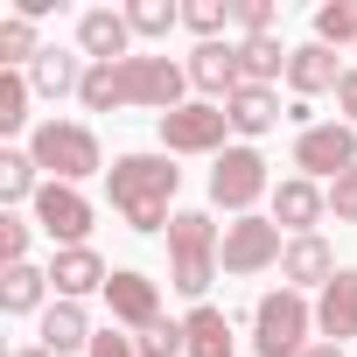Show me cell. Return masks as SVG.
<instances>
[{"label": "cell", "mask_w": 357, "mask_h": 357, "mask_svg": "<svg viewBox=\"0 0 357 357\" xmlns=\"http://www.w3.org/2000/svg\"><path fill=\"white\" fill-rule=\"evenodd\" d=\"M175 197H183V168H175V154H161V147L112 154V168H105V204H112V218H119L126 231H140V238L168 231Z\"/></svg>", "instance_id": "1"}, {"label": "cell", "mask_w": 357, "mask_h": 357, "mask_svg": "<svg viewBox=\"0 0 357 357\" xmlns=\"http://www.w3.org/2000/svg\"><path fill=\"white\" fill-rule=\"evenodd\" d=\"M218 252H225V225H218L211 211H175V218H168V287L183 294V301L204 308L211 280L225 273Z\"/></svg>", "instance_id": "2"}, {"label": "cell", "mask_w": 357, "mask_h": 357, "mask_svg": "<svg viewBox=\"0 0 357 357\" xmlns=\"http://www.w3.org/2000/svg\"><path fill=\"white\" fill-rule=\"evenodd\" d=\"M29 154H36V168L50 175V183H70V190H84L91 175H105V147H98V133L84 126V119H36V133L22 140Z\"/></svg>", "instance_id": "3"}, {"label": "cell", "mask_w": 357, "mask_h": 357, "mask_svg": "<svg viewBox=\"0 0 357 357\" xmlns=\"http://www.w3.org/2000/svg\"><path fill=\"white\" fill-rule=\"evenodd\" d=\"M315 343V301L301 287H266L252 301V350L259 357H301Z\"/></svg>", "instance_id": "4"}, {"label": "cell", "mask_w": 357, "mask_h": 357, "mask_svg": "<svg viewBox=\"0 0 357 357\" xmlns=\"http://www.w3.org/2000/svg\"><path fill=\"white\" fill-rule=\"evenodd\" d=\"M211 204L231 211V218H252L259 204H273V161L245 140H231L218 161H211Z\"/></svg>", "instance_id": "5"}, {"label": "cell", "mask_w": 357, "mask_h": 357, "mask_svg": "<svg viewBox=\"0 0 357 357\" xmlns=\"http://www.w3.org/2000/svg\"><path fill=\"white\" fill-rule=\"evenodd\" d=\"M197 91H190V70L175 63V56H126L119 63V105H140V112H175V105H190Z\"/></svg>", "instance_id": "6"}, {"label": "cell", "mask_w": 357, "mask_h": 357, "mask_svg": "<svg viewBox=\"0 0 357 357\" xmlns=\"http://www.w3.org/2000/svg\"><path fill=\"white\" fill-rule=\"evenodd\" d=\"M154 133H161V154H211V161H218V154L231 147V119H225V105H211V98H190V105L161 112Z\"/></svg>", "instance_id": "7"}, {"label": "cell", "mask_w": 357, "mask_h": 357, "mask_svg": "<svg viewBox=\"0 0 357 357\" xmlns=\"http://www.w3.org/2000/svg\"><path fill=\"white\" fill-rule=\"evenodd\" d=\"M343 168H357V126L350 119H315L308 133H294V175L329 190Z\"/></svg>", "instance_id": "8"}, {"label": "cell", "mask_w": 357, "mask_h": 357, "mask_svg": "<svg viewBox=\"0 0 357 357\" xmlns=\"http://www.w3.org/2000/svg\"><path fill=\"white\" fill-rule=\"evenodd\" d=\"M29 218H36V231L63 252V245H91V225H98V204L84 197V190H70V183H43V197L29 204Z\"/></svg>", "instance_id": "9"}, {"label": "cell", "mask_w": 357, "mask_h": 357, "mask_svg": "<svg viewBox=\"0 0 357 357\" xmlns=\"http://www.w3.org/2000/svg\"><path fill=\"white\" fill-rule=\"evenodd\" d=\"M280 252H287V231L266 218V211H252V218H231L225 225V273L231 280H252V273H266V266H280Z\"/></svg>", "instance_id": "10"}, {"label": "cell", "mask_w": 357, "mask_h": 357, "mask_svg": "<svg viewBox=\"0 0 357 357\" xmlns=\"http://www.w3.org/2000/svg\"><path fill=\"white\" fill-rule=\"evenodd\" d=\"M105 308H112V329L140 336V329L161 322V280H147L140 266H112V280H105Z\"/></svg>", "instance_id": "11"}, {"label": "cell", "mask_w": 357, "mask_h": 357, "mask_svg": "<svg viewBox=\"0 0 357 357\" xmlns=\"http://www.w3.org/2000/svg\"><path fill=\"white\" fill-rule=\"evenodd\" d=\"M266 218H273L287 238H308V231H322V218H329V190H322V183H308V175H280Z\"/></svg>", "instance_id": "12"}, {"label": "cell", "mask_w": 357, "mask_h": 357, "mask_svg": "<svg viewBox=\"0 0 357 357\" xmlns=\"http://www.w3.org/2000/svg\"><path fill=\"white\" fill-rule=\"evenodd\" d=\"M77 56L84 63H126V56H140V43L126 29V8H84L77 15Z\"/></svg>", "instance_id": "13"}, {"label": "cell", "mask_w": 357, "mask_h": 357, "mask_svg": "<svg viewBox=\"0 0 357 357\" xmlns=\"http://www.w3.org/2000/svg\"><path fill=\"white\" fill-rule=\"evenodd\" d=\"M105 280H112V266H105V252L98 245H63V252H50V287H56V301H105Z\"/></svg>", "instance_id": "14"}, {"label": "cell", "mask_w": 357, "mask_h": 357, "mask_svg": "<svg viewBox=\"0 0 357 357\" xmlns=\"http://www.w3.org/2000/svg\"><path fill=\"white\" fill-rule=\"evenodd\" d=\"M225 119H231V140L259 147V140L287 119V105H280V91H273V84H238V91L225 98Z\"/></svg>", "instance_id": "15"}, {"label": "cell", "mask_w": 357, "mask_h": 357, "mask_svg": "<svg viewBox=\"0 0 357 357\" xmlns=\"http://www.w3.org/2000/svg\"><path fill=\"white\" fill-rule=\"evenodd\" d=\"M183 70H190V91H197V98L225 105V98L238 91V43H197V50L183 56Z\"/></svg>", "instance_id": "16"}, {"label": "cell", "mask_w": 357, "mask_h": 357, "mask_svg": "<svg viewBox=\"0 0 357 357\" xmlns=\"http://www.w3.org/2000/svg\"><path fill=\"white\" fill-rule=\"evenodd\" d=\"M336 273H343V266H336V252H329V238H322V231H308V238H287V252H280V287L322 294Z\"/></svg>", "instance_id": "17"}, {"label": "cell", "mask_w": 357, "mask_h": 357, "mask_svg": "<svg viewBox=\"0 0 357 357\" xmlns=\"http://www.w3.org/2000/svg\"><path fill=\"white\" fill-rule=\"evenodd\" d=\"M343 70H350V63H343L336 50H322V43L308 36V43H294V56H287V91H294V98L308 105V98L336 91V84H343Z\"/></svg>", "instance_id": "18"}, {"label": "cell", "mask_w": 357, "mask_h": 357, "mask_svg": "<svg viewBox=\"0 0 357 357\" xmlns=\"http://www.w3.org/2000/svg\"><path fill=\"white\" fill-rule=\"evenodd\" d=\"M91 336H98V329H91V308H84V301H50L43 322H36V343H43L50 357H84Z\"/></svg>", "instance_id": "19"}, {"label": "cell", "mask_w": 357, "mask_h": 357, "mask_svg": "<svg viewBox=\"0 0 357 357\" xmlns=\"http://www.w3.org/2000/svg\"><path fill=\"white\" fill-rule=\"evenodd\" d=\"M315 336L322 343H357V266H343L322 294H315Z\"/></svg>", "instance_id": "20"}, {"label": "cell", "mask_w": 357, "mask_h": 357, "mask_svg": "<svg viewBox=\"0 0 357 357\" xmlns=\"http://www.w3.org/2000/svg\"><path fill=\"white\" fill-rule=\"evenodd\" d=\"M56 301V287H50V266H0V315H15V322H43V308Z\"/></svg>", "instance_id": "21"}, {"label": "cell", "mask_w": 357, "mask_h": 357, "mask_svg": "<svg viewBox=\"0 0 357 357\" xmlns=\"http://www.w3.org/2000/svg\"><path fill=\"white\" fill-rule=\"evenodd\" d=\"M43 183H50V175L36 168L29 147H0V211H29L43 197Z\"/></svg>", "instance_id": "22"}, {"label": "cell", "mask_w": 357, "mask_h": 357, "mask_svg": "<svg viewBox=\"0 0 357 357\" xmlns=\"http://www.w3.org/2000/svg\"><path fill=\"white\" fill-rule=\"evenodd\" d=\"M287 43H280V29L273 36H238V84H273V77H287Z\"/></svg>", "instance_id": "23"}, {"label": "cell", "mask_w": 357, "mask_h": 357, "mask_svg": "<svg viewBox=\"0 0 357 357\" xmlns=\"http://www.w3.org/2000/svg\"><path fill=\"white\" fill-rule=\"evenodd\" d=\"M84 56H63V50H43L36 63H29V84H36V98H77L84 91Z\"/></svg>", "instance_id": "24"}, {"label": "cell", "mask_w": 357, "mask_h": 357, "mask_svg": "<svg viewBox=\"0 0 357 357\" xmlns=\"http://www.w3.org/2000/svg\"><path fill=\"white\" fill-rule=\"evenodd\" d=\"M183 336H190V357H231V350H238L231 315H225V308H211V301L183 315Z\"/></svg>", "instance_id": "25"}, {"label": "cell", "mask_w": 357, "mask_h": 357, "mask_svg": "<svg viewBox=\"0 0 357 357\" xmlns=\"http://www.w3.org/2000/svg\"><path fill=\"white\" fill-rule=\"evenodd\" d=\"M36 84H29V70H0V133H36Z\"/></svg>", "instance_id": "26"}, {"label": "cell", "mask_w": 357, "mask_h": 357, "mask_svg": "<svg viewBox=\"0 0 357 357\" xmlns=\"http://www.w3.org/2000/svg\"><path fill=\"white\" fill-rule=\"evenodd\" d=\"M126 29H133V43H168L183 29V8L175 0H126Z\"/></svg>", "instance_id": "27"}, {"label": "cell", "mask_w": 357, "mask_h": 357, "mask_svg": "<svg viewBox=\"0 0 357 357\" xmlns=\"http://www.w3.org/2000/svg\"><path fill=\"white\" fill-rule=\"evenodd\" d=\"M43 56V43H36V22H22V15H0V70H29Z\"/></svg>", "instance_id": "28"}, {"label": "cell", "mask_w": 357, "mask_h": 357, "mask_svg": "<svg viewBox=\"0 0 357 357\" xmlns=\"http://www.w3.org/2000/svg\"><path fill=\"white\" fill-rule=\"evenodd\" d=\"M315 43L322 50H357V0H322V8H315Z\"/></svg>", "instance_id": "29"}, {"label": "cell", "mask_w": 357, "mask_h": 357, "mask_svg": "<svg viewBox=\"0 0 357 357\" xmlns=\"http://www.w3.org/2000/svg\"><path fill=\"white\" fill-rule=\"evenodd\" d=\"M77 105H84V112H126V105H119V63H91Z\"/></svg>", "instance_id": "30"}, {"label": "cell", "mask_w": 357, "mask_h": 357, "mask_svg": "<svg viewBox=\"0 0 357 357\" xmlns=\"http://www.w3.org/2000/svg\"><path fill=\"white\" fill-rule=\"evenodd\" d=\"M29 245H36V218L0 211V266H29Z\"/></svg>", "instance_id": "31"}, {"label": "cell", "mask_w": 357, "mask_h": 357, "mask_svg": "<svg viewBox=\"0 0 357 357\" xmlns=\"http://www.w3.org/2000/svg\"><path fill=\"white\" fill-rule=\"evenodd\" d=\"M183 29H190L197 43H218V36L231 29V0H190V8H183Z\"/></svg>", "instance_id": "32"}, {"label": "cell", "mask_w": 357, "mask_h": 357, "mask_svg": "<svg viewBox=\"0 0 357 357\" xmlns=\"http://www.w3.org/2000/svg\"><path fill=\"white\" fill-rule=\"evenodd\" d=\"M133 343H140V357H190V336H183V322H175V315H161V322L140 329Z\"/></svg>", "instance_id": "33"}, {"label": "cell", "mask_w": 357, "mask_h": 357, "mask_svg": "<svg viewBox=\"0 0 357 357\" xmlns=\"http://www.w3.org/2000/svg\"><path fill=\"white\" fill-rule=\"evenodd\" d=\"M231 22H238V36H273L280 8L273 0H231Z\"/></svg>", "instance_id": "34"}, {"label": "cell", "mask_w": 357, "mask_h": 357, "mask_svg": "<svg viewBox=\"0 0 357 357\" xmlns=\"http://www.w3.org/2000/svg\"><path fill=\"white\" fill-rule=\"evenodd\" d=\"M329 218L336 225H357V168H343L336 183H329Z\"/></svg>", "instance_id": "35"}, {"label": "cell", "mask_w": 357, "mask_h": 357, "mask_svg": "<svg viewBox=\"0 0 357 357\" xmlns=\"http://www.w3.org/2000/svg\"><path fill=\"white\" fill-rule=\"evenodd\" d=\"M84 357H140V343H133V336H126V329H98V336H91V350H84Z\"/></svg>", "instance_id": "36"}, {"label": "cell", "mask_w": 357, "mask_h": 357, "mask_svg": "<svg viewBox=\"0 0 357 357\" xmlns=\"http://www.w3.org/2000/svg\"><path fill=\"white\" fill-rule=\"evenodd\" d=\"M336 112L357 126V63H350V70H343V84H336Z\"/></svg>", "instance_id": "37"}, {"label": "cell", "mask_w": 357, "mask_h": 357, "mask_svg": "<svg viewBox=\"0 0 357 357\" xmlns=\"http://www.w3.org/2000/svg\"><path fill=\"white\" fill-rule=\"evenodd\" d=\"M301 357H350V350H343V343H322V336H315V343H308Z\"/></svg>", "instance_id": "38"}, {"label": "cell", "mask_w": 357, "mask_h": 357, "mask_svg": "<svg viewBox=\"0 0 357 357\" xmlns=\"http://www.w3.org/2000/svg\"><path fill=\"white\" fill-rule=\"evenodd\" d=\"M8 357H50V350H43V343H15Z\"/></svg>", "instance_id": "39"}]
</instances>
